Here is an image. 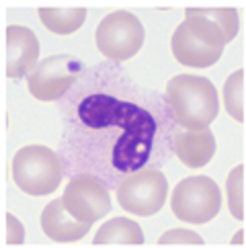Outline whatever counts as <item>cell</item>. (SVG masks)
I'll return each mask as SVG.
<instances>
[{"label":"cell","mask_w":246,"mask_h":248,"mask_svg":"<svg viewBox=\"0 0 246 248\" xmlns=\"http://www.w3.org/2000/svg\"><path fill=\"white\" fill-rule=\"evenodd\" d=\"M64 172L92 174L109 187L172 156L177 123L166 96L138 84L117 62L86 68L58 101Z\"/></svg>","instance_id":"1"},{"label":"cell","mask_w":246,"mask_h":248,"mask_svg":"<svg viewBox=\"0 0 246 248\" xmlns=\"http://www.w3.org/2000/svg\"><path fill=\"white\" fill-rule=\"evenodd\" d=\"M166 103L179 127L197 131L205 129L219 111L215 86L203 76L181 74L166 82Z\"/></svg>","instance_id":"2"},{"label":"cell","mask_w":246,"mask_h":248,"mask_svg":"<svg viewBox=\"0 0 246 248\" xmlns=\"http://www.w3.org/2000/svg\"><path fill=\"white\" fill-rule=\"evenodd\" d=\"M64 164L58 152L46 146H25L13 158V179L27 195H49L64 179Z\"/></svg>","instance_id":"3"},{"label":"cell","mask_w":246,"mask_h":248,"mask_svg":"<svg viewBox=\"0 0 246 248\" xmlns=\"http://www.w3.org/2000/svg\"><path fill=\"white\" fill-rule=\"evenodd\" d=\"M219 207H222V191L209 176L183 179L170 197L172 214L187 224H207L217 216Z\"/></svg>","instance_id":"4"},{"label":"cell","mask_w":246,"mask_h":248,"mask_svg":"<svg viewBox=\"0 0 246 248\" xmlns=\"http://www.w3.org/2000/svg\"><path fill=\"white\" fill-rule=\"evenodd\" d=\"M119 205L134 216H154L162 209L169 183L158 166H144L139 170L127 174L117 185Z\"/></svg>","instance_id":"5"},{"label":"cell","mask_w":246,"mask_h":248,"mask_svg":"<svg viewBox=\"0 0 246 248\" xmlns=\"http://www.w3.org/2000/svg\"><path fill=\"white\" fill-rule=\"evenodd\" d=\"M96 47L109 62H125L144 46L142 21L134 13L115 11L107 15L96 27Z\"/></svg>","instance_id":"6"},{"label":"cell","mask_w":246,"mask_h":248,"mask_svg":"<svg viewBox=\"0 0 246 248\" xmlns=\"http://www.w3.org/2000/svg\"><path fill=\"white\" fill-rule=\"evenodd\" d=\"M86 70L76 56L60 54L37 62L29 74V93L37 101H60Z\"/></svg>","instance_id":"7"},{"label":"cell","mask_w":246,"mask_h":248,"mask_svg":"<svg viewBox=\"0 0 246 248\" xmlns=\"http://www.w3.org/2000/svg\"><path fill=\"white\" fill-rule=\"evenodd\" d=\"M62 201L70 214L84 224H94L111 211L109 187L92 174L70 176Z\"/></svg>","instance_id":"8"},{"label":"cell","mask_w":246,"mask_h":248,"mask_svg":"<svg viewBox=\"0 0 246 248\" xmlns=\"http://www.w3.org/2000/svg\"><path fill=\"white\" fill-rule=\"evenodd\" d=\"M184 25L199 41L209 46H226L240 29L238 13L232 8H189L184 11Z\"/></svg>","instance_id":"9"},{"label":"cell","mask_w":246,"mask_h":248,"mask_svg":"<svg viewBox=\"0 0 246 248\" xmlns=\"http://www.w3.org/2000/svg\"><path fill=\"white\" fill-rule=\"evenodd\" d=\"M39 41L35 33L21 25L6 29V76L21 78L37 66Z\"/></svg>","instance_id":"10"},{"label":"cell","mask_w":246,"mask_h":248,"mask_svg":"<svg viewBox=\"0 0 246 248\" xmlns=\"http://www.w3.org/2000/svg\"><path fill=\"white\" fill-rule=\"evenodd\" d=\"M172 152L184 166L201 168L215 154V138L209 131V127L191 131L177 125L172 138Z\"/></svg>","instance_id":"11"},{"label":"cell","mask_w":246,"mask_h":248,"mask_svg":"<svg viewBox=\"0 0 246 248\" xmlns=\"http://www.w3.org/2000/svg\"><path fill=\"white\" fill-rule=\"evenodd\" d=\"M172 56L177 58L179 64L183 66H191V68H209L222 58V46H209V43L199 41L193 35L184 21L177 27L172 35Z\"/></svg>","instance_id":"12"},{"label":"cell","mask_w":246,"mask_h":248,"mask_svg":"<svg viewBox=\"0 0 246 248\" xmlns=\"http://www.w3.org/2000/svg\"><path fill=\"white\" fill-rule=\"evenodd\" d=\"M41 230L54 242H76L86 236V232L91 230V224L78 221L66 209L64 201L54 199L41 211Z\"/></svg>","instance_id":"13"},{"label":"cell","mask_w":246,"mask_h":248,"mask_svg":"<svg viewBox=\"0 0 246 248\" xmlns=\"http://www.w3.org/2000/svg\"><path fill=\"white\" fill-rule=\"evenodd\" d=\"M94 246H142L144 232L136 221L125 217H113L96 232Z\"/></svg>","instance_id":"14"},{"label":"cell","mask_w":246,"mask_h":248,"mask_svg":"<svg viewBox=\"0 0 246 248\" xmlns=\"http://www.w3.org/2000/svg\"><path fill=\"white\" fill-rule=\"evenodd\" d=\"M39 19L51 33L70 35L78 31L86 21L84 8H74V11H62V8H39Z\"/></svg>","instance_id":"15"},{"label":"cell","mask_w":246,"mask_h":248,"mask_svg":"<svg viewBox=\"0 0 246 248\" xmlns=\"http://www.w3.org/2000/svg\"><path fill=\"white\" fill-rule=\"evenodd\" d=\"M224 105L232 117L244 123V70L234 72L224 86Z\"/></svg>","instance_id":"16"},{"label":"cell","mask_w":246,"mask_h":248,"mask_svg":"<svg viewBox=\"0 0 246 248\" xmlns=\"http://www.w3.org/2000/svg\"><path fill=\"white\" fill-rule=\"evenodd\" d=\"M244 164L236 166L228 176V207H230L232 216L242 221L244 219Z\"/></svg>","instance_id":"17"},{"label":"cell","mask_w":246,"mask_h":248,"mask_svg":"<svg viewBox=\"0 0 246 248\" xmlns=\"http://www.w3.org/2000/svg\"><path fill=\"white\" fill-rule=\"evenodd\" d=\"M158 246H203V240L189 230H170L160 236Z\"/></svg>","instance_id":"18"},{"label":"cell","mask_w":246,"mask_h":248,"mask_svg":"<svg viewBox=\"0 0 246 248\" xmlns=\"http://www.w3.org/2000/svg\"><path fill=\"white\" fill-rule=\"evenodd\" d=\"M6 242L8 244H21L23 238H25V230L23 226L19 224V219H16L15 216H6Z\"/></svg>","instance_id":"19"}]
</instances>
